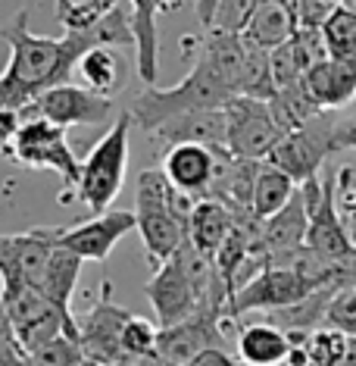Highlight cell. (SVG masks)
Masks as SVG:
<instances>
[{
    "mask_svg": "<svg viewBox=\"0 0 356 366\" xmlns=\"http://www.w3.org/2000/svg\"><path fill=\"white\" fill-rule=\"evenodd\" d=\"M135 229H138V216L131 210H106L91 216L85 222H76L69 229H60V244L76 251L81 260L103 263L113 247L119 244V238H126Z\"/></svg>",
    "mask_w": 356,
    "mask_h": 366,
    "instance_id": "obj_14",
    "label": "cell"
},
{
    "mask_svg": "<svg viewBox=\"0 0 356 366\" xmlns=\"http://www.w3.org/2000/svg\"><path fill=\"white\" fill-rule=\"evenodd\" d=\"M310 210V229H306V247L325 260H356V241L344 226L341 207H337V179H310L300 185Z\"/></svg>",
    "mask_w": 356,
    "mask_h": 366,
    "instance_id": "obj_6",
    "label": "cell"
},
{
    "mask_svg": "<svg viewBox=\"0 0 356 366\" xmlns=\"http://www.w3.org/2000/svg\"><path fill=\"white\" fill-rule=\"evenodd\" d=\"M219 166V147H203V144H172L163 154V172L176 185L181 194L194 197H210L213 179H216Z\"/></svg>",
    "mask_w": 356,
    "mask_h": 366,
    "instance_id": "obj_15",
    "label": "cell"
},
{
    "mask_svg": "<svg viewBox=\"0 0 356 366\" xmlns=\"http://www.w3.org/2000/svg\"><path fill=\"white\" fill-rule=\"evenodd\" d=\"M291 351V335L269 320L244 322L238 329V360L244 366H281Z\"/></svg>",
    "mask_w": 356,
    "mask_h": 366,
    "instance_id": "obj_20",
    "label": "cell"
},
{
    "mask_svg": "<svg viewBox=\"0 0 356 366\" xmlns=\"http://www.w3.org/2000/svg\"><path fill=\"white\" fill-rule=\"evenodd\" d=\"M0 366H31L29 354L19 347V341L13 338V332H6L0 338Z\"/></svg>",
    "mask_w": 356,
    "mask_h": 366,
    "instance_id": "obj_34",
    "label": "cell"
},
{
    "mask_svg": "<svg viewBox=\"0 0 356 366\" xmlns=\"http://www.w3.org/2000/svg\"><path fill=\"white\" fill-rule=\"evenodd\" d=\"M113 116V101L85 85H54L38 101H31L22 110V119H47L54 126H103Z\"/></svg>",
    "mask_w": 356,
    "mask_h": 366,
    "instance_id": "obj_9",
    "label": "cell"
},
{
    "mask_svg": "<svg viewBox=\"0 0 356 366\" xmlns=\"http://www.w3.org/2000/svg\"><path fill=\"white\" fill-rule=\"evenodd\" d=\"M228 113V154L241 160H269L275 144L288 135L269 101L238 94L225 104Z\"/></svg>",
    "mask_w": 356,
    "mask_h": 366,
    "instance_id": "obj_7",
    "label": "cell"
},
{
    "mask_svg": "<svg viewBox=\"0 0 356 366\" xmlns=\"http://www.w3.org/2000/svg\"><path fill=\"white\" fill-rule=\"evenodd\" d=\"M356 151V122H344V129H341V151Z\"/></svg>",
    "mask_w": 356,
    "mask_h": 366,
    "instance_id": "obj_37",
    "label": "cell"
},
{
    "mask_svg": "<svg viewBox=\"0 0 356 366\" xmlns=\"http://www.w3.org/2000/svg\"><path fill=\"white\" fill-rule=\"evenodd\" d=\"M297 29H300V22H297L294 0H260L241 35L247 44L275 51V47L288 44L297 35Z\"/></svg>",
    "mask_w": 356,
    "mask_h": 366,
    "instance_id": "obj_18",
    "label": "cell"
},
{
    "mask_svg": "<svg viewBox=\"0 0 356 366\" xmlns=\"http://www.w3.org/2000/svg\"><path fill=\"white\" fill-rule=\"evenodd\" d=\"M303 85L310 97L316 101L319 110H337L347 107L356 94V66L353 60H341V56H328V60L316 63L303 76Z\"/></svg>",
    "mask_w": 356,
    "mask_h": 366,
    "instance_id": "obj_19",
    "label": "cell"
},
{
    "mask_svg": "<svg viewBox=\"0 0 356 366\" xmlns=\"http://www.w3.org/2000/svg\"><path fill=\"white\" fill-rule=\"evenodd\" d=\"M156 0H131V29H135V51H138V72L144 85L156 81L160 69V38H156Z\"/></svg>",
    "mask_w": 356,
    "mask_h": 366,
    "instance_id": "obj_23",
    "label": "cell"
},
{
    "mask_svg": "<svg viewBox=\"0 0 356 366\" xmlns=\"http://www.w3.org/2000/svg\"><path fill=\"white\" fill-rule=\"evenodd\" d=\"M235 222H238L235 207H228L219 197H200L191 210V219H188V238L203 254L216 257V251L235 232Z\"/></svg>",
    "mask_w": 356,
    "mask_h": 366,
    "instance_id": "obj_21",
    "label": "cell"
},
{
    "mask_svg": "<svg viewBox=\"0 0 356 366\" xmlns=\"http://www.w3.org/2000/svg\"><path fill=\"white\" fill-rule=\"evenodd\" d=\"M306 229H310V210H306V197L297 188V194L288 201L285 210H278L275 216L263 219V235H260V254L263 260H275L297 251L306 244Z\"/></svg>",
    "mask_w": 356,
    "mask_h": 366,
    "instance_id": "obj_17",
    "label": "cell"
},
{
    "mask_svg": "<svg viewBox=\"0 0 356 366\" xmlns=\"http://www.w3.org/2000/svg\"><path fill=\"white\" fill-rule=\"evenodd\" d=\"M353 122H356V119H353Z\"/></svg>",
    "mask_w": 356,
    "mask_h": 366,
    "instance_id": "obj_42",
    "label": "cell"
},
{
    "mask_svg": "<svg viewBox=\"0 0 356 366\" xmlns=\"http://www.w3.org/2000/svg\"><path fill=\"white\" fill-rule=\"evenodd\" d=\"M147 297H151L156 320L160 326H178V322L191 320V316L200 310V307H210L200 297V291L194 288L191 276H188L185 263L178 260V254L172 260H166L160 269H153L151 282H147Z\"/></svg>",
    "mask_w": 356,
    "mask_h": 366,
    "instance_id": "obj_13",
    "label": "cell"
},
{
    "mask_svg": "<svg viewBox=\"0 0 356 366\" xmlns=\"http://www.w3.org/2000/svg\"><path fill=\"white\" fill-rule=\"evenodd\" d=\"M160 4V10H169V0H156Z\"/></svg>",
    "mask_w": 356,
    "mask_h": 366,
    "instance_id": "obj_40",
    "label": "cell"
},
{
    "mask_svg": "<svg viewBox=\"0 0 356 366\" xmlns=\"http://www.w3.org/2000/svg\"><path fill=\"white\" fill-rule=\"evenodd\" d=\"M122 72H126V66L113 47H94L78 60V76L85 81V88L103 97H113L122 88Z\"/></svg>",
    "mask_w": 356,
    "mask_h": 366,
    "instance_id": "obj_26",
    "label": "cell"
},
{
    "mask_svg": "<svg viewBox=\"0 0 356 366\" xmlns=\"http://www.w3.org/2000/svg\"><path fill=\"white\" fill-rule=\"evenodd\" d=\"M113 366H166V363H163V357L156 354V351L153 354H128L126 351Z\"/></svg>",
    "mask_w": 356,
    "mask_h": 366,
    "instance_id": "obj_36",
    "label": "cell"
},
{
    "mask_svg": "<svg viewBox=\"0 0 356 366\" xmlns=\"http://www.w3.org/2000/svg\"><path fill=\"white\" fill-rule=\"evenodd\" d=\"M341 366H356V335H350V341H347V354Z\"/></svg>",
    "mask_w": 356,
    "mask_h": 366,
    "instance_id": "obj_38",
    "label": "cell"
},
{
    "mask_svg": "<svg viewBox=\"0 0 356 366\" xmlns=\"http://www.w3.org/2000/svg\"><path fill=\"white\" fill-rule=\"evenodd\" d=\"M31 366H85V347L76 335H56L54 341L41 345L38 351L29 354Z\"/></svg>",
    "mask_w": 356,
    "mask_h": 366,
    "instance_id": "obj_30",
    "label": "cell"
},
{
    "mask_svg": "<svg viewBox=\"0 0 356 366\" xmlns=\"http://www.w3.org/2000/svg\"><path fill=\"white\" fill-rule=\"evenodd\" d=\"M6 160L26 166V169H54L63 179L66 191H76L81 179V160L69 147L63 126L47 119H26L13 144L4 151Z\"/></svg>",
    "mask_w": 356,
    "mask_h": 366,
    "instance_id": "obj_4",
    "label": "cell"
},
{
    "mask_svg": "<svg viewBox=\"0 0 356 366\" xmlns=\"http://www.w3.org/2000/svg\"><path fill=\"white\" fill-rule=\"evenodd\" d=\"M60 244V229H31L22 235H0V304L41 285L44 269Z\"/></svg>",
    "mask_w": 356,
    "mask_h": 366,
    "instance_id": "obj_3",
    "label": "cell"
},
{
    "mask_svg": "<svg viewBox=\"0 0 356 366\" xmlns=\"http://www.w3.org/2000/svg\"><path fill=\"white\" fill-rule=\"evenodd\" d=\"M10 332V322H6V316H4V310H0V338Z\"/></svg>",
    "mask_w": 356,
    "mask_h": 366,
    "instance_id": "obj_39",
    "label": "cell"
},
{
    "mask_svg": "<svg viewBox=\"0 0 356 366\" xmlns=\"http://www.w3.org/2000/svg\"><path fill=\"white\" fill-rule=\"evenodd\" d=\"M325 326H335V329L347 332V335H356V285L344 288L341 295L331 301Z\"/></svg>",
    "mask_w": 356,
    "mask_h": 366,
    "instance_id": "obj_32",
    "label": "cell"
},
{
    "mask_svg": "<svg viewBox=\"0 0 356 366\" xmlns=\"http://www.w3.org/2000/svg\"><path fill=\"white\" fill-rule=\"evenodd\" d=\"M231 88L213 72L210 63L197 60V66L188 72L178 85L172 88H156L147 85L131 104V119L138 122L147 135H153L160 126H166L169 119H176L181 113H194V110H210V107H225L231 101Z\"/></svg>",
    "mask_w": 356,
    "mask_h": 366,
    "instance_id": "obj_1",
    "label": "cell"
},
{
    "mask_svg": "<svg viewBox=\"0 0 356 366\" xmlns=\"http://www.w3.org/2000/svg\"><path fill=\"white\" fill-rule=\"evenodd\" d=\"M6 322H10L13 338L19 341V347L26 354L38 351L41 345L54 341L56 335H76L78 338V322L72 320V310L54 304L51 297H44L41 291L29 288L26 295L13 297V301L0 304Z\"/></svg>",
    "mask_w": 356,
    "mask_h": 366,
    "instance_id": "obj_8",
    "label": "cell"
},
{
    "mask_svg": "<svg viewBox=\"0 0 356 366\" xmlns=\"http://www.w3.org/2000/svg\"><path fill=\"white\" fill-rule=\"evenodd\" d=\"M85 366H106V363H97V360H85Z\"/></svg>",
    "mask_w": 356,
    "mask_h": 366,
    "instance_id": "obj_41",
    "label": "cell"
},
{
    "mask_svg": "<svg viewBox=\"0 0 356 366\" xmlns=\"http://www.w3.org/2000/svg\"><path fill=\"white\" fill-rule=\"evenodd\" d=\"M131 113L126 110L119 119L110 126V132L97 141L81 160V179H78V201H85L94 213H106L113 201L119 197L126 185V169H128V135H131Z\"/></svg>",
    "mask_w": 356,
    "mask_h": 366,
    "instance_id": "obj_2",
    "label": "cell"
},
{
    "mask_svg": "<svg viewBox=\"0 0 356 366\" xmlns=\"http://www.w3.org/2000/svg\"><path fill=\"white\" fill-rule=\"evenodd\" d=\"M119 6V0H56V19L66 31H88Z\"/></svg>",
    "mask_w": 356,
    "mask_h": 366,
    "instance_id": "obj_27",
    "label": "cell"
},
{
    "mask_svg": "<svg viewBox=\"0 0 356 366\" xmlns=\"http://www.w3.org/2000/svg\"><path fill=\"white\" fill-rule=\"evenodd\" d=\"M131 320V310L119 307L113 301V282H101V297L97 304L85 313V320H78V341L85 347L88 360L113 366L122 354V329Z\"/></svg>",
    "mask_w": 356,
    "mask_h": 366,
    "instance_id": "obj_12",
    "label": "cell"
},
{
    "mask_svg": "<svg viewBox=\"0 0 356 366\" xmlns=\"http://www.w3.org/2000/svg\"><path fill=\"white\" fill-rule=\"evenodd\" d=\"M188 366H238V360L225 351V347H206V351L197 354Z\"/></svg>",
    "mask_w": 356,
    "mask_h": 366,
    "instance_id": "obj_35",
    "label": "cell"
},
{
    "mask_svg": "<svg viewBox=\"0 0 356 366\" xmlns=\"http://www.w3.org/2000/svg\"><path fill=\"white\" fill-rule=\"evenodd\" d=\"M341 129L344 122H335L328 113L312 116L310 122L291 129L278 141L275 151L269 154V163L285 169L297 185L319 179V169L328 160V154L341 151Z\"/></svg>",
    "mask_w": 356,
    "mask_h": 366,
    "instance_id": "obj_5",
    "label": "cell"
},
{
    "mask_svg": "<svg viewBox=\"0 0 356 366\" xmlns=\"http://www.w3.org/2000/svg\"><path fill=\"white\" fill-rule=\"evenodd\" d=\"M347 341L350 335L335 326H319L306 335V354L310 366H341L347 354Z\"/></svg>",
    "mask_w": 356,
    "mask_h": 366,
    "instance_id": "obj_29",
    "label": "cell"
},
{
    "mask_svg": "<svg viewBox=\"0 0 356 366\" xmlns=\"http://www.w3.org/2000/svg\"><path fill=\"white\" fill-rule=\"evenodd\" d=\"M228 316H222L213 307H200L191 320L178 322V326H160L156 338V354L163 357L166 366H188L206 347H222L225 345V326Z\"/></svg>",
    "mask_w": 356,
    "mask_h": 366,
    "instance_id": "obj_11",
    "label": "cell"
},
{
    "mask_svg": "<svg viewBox=\"0 0 356 366\" xmlns=\"http://www.w3.org/2000/svg\"><path fill=\"white\" fill-rule=\"evenodd\" d=\"M297 182L288 176L285 169H278L275 163L263 160L260 166V176H256V188H253V216L256 219H269L278 210H285L288 201L297 194Z\"/></svg>",
    "mask_w": 356,
    "mask_h": 366,
    "instance_id": "obj_25",
    "label": "cell"
},
{
    "mask_svg": "<svg viewBox=\"0 0 356 366\" xmlns=\"http://www.w3.org/2000/svg\"><path fill=\"white\" fill-rule=\"evenodd\" d=\"M310 291H316V285L303 272H297L294 266H266L241 291H235V297L228 304V320L235 322L238 316H247V313L281 310V307L303 301Z\"/></svg>",
    "mask_w": 356,
    "mask_h": 366,
    "instance_id": "obj_10",
    "label": "cell"
},
{
    "mask_svg": "<svg viewBox=\"0 0 356 366\" xmlns=\"http://www.w3.org/2000/svg\"><path fill=\"white\" fill-rule=\"evenodd\" d=\"M81 263H85V260H81L76 251L56 244V251L51 257V263H47L44 279H41L38 291L44 297H51L54 304H60V307H66V310H72V295H76V288H78Z\"/></svg>",
    "mask_w": 356,
    "mask_h": 366,
    "instance_id": "obj_24",
    "label": "cell"
},
{
    "mask_svg": "<svg viewBox=\"0 0 356 366\" xmlns=\"http://www.w3.org/2000/svg\"><path fill=\"white\" fill-rule=\"evenodd\" d=\"M156 338H160V326H153L144 316H135L126 322L122 329V351L128 354H153L156 351Z\"/></svg>",
    "mask_w": 356,
    "mask_h": 366,
    "instance_id": "obj_31",
    "label": "cell"
},
{
    "mask_svg": "<svg viewBox=\"0 0 356 366\" xmlns=\"http://www.w3.org/2000/svg\"><path fill=\"white\" fill-rule=\"evenodd\" d=\"M138 216V232L144 241V254L153 269H160L166 260L178 254V247L188 238V222L178 219L169 210H153V213H135Z\"/></svg>",
    "mask_w": 356,
    "mask_h": 366,
    "instance_id": "obj_22",
    "label": "cell"
},
{
    "mask_svg": "<svg viewBox=\"0 0 356 366\" xmlns=\"http://www.w3.org/2000/svg\"><path fill=\"white\" fill-rule=\"evenodd\" d=\"M156 141L166 147L172 144H203V147H225L228 144V113L225 107H210V110L181 113L169 119L166 126L153 132Z\"/></svg>",
    "mask_w": 356,
    "mask_h": 366,
    "instance_id": "obj_16",
    "label": "cell"
},
{
    "mask_svg": "<svg viewBox=\"0 0 356 366\" xmlns=\"http://www.w3.org/2000/svg\"><path fill=\"white\" fill-rule=\"evenodd\" d=\"M22 110H10V107H0V151H6V147L13 144V138L19 135L22 129Z\"/></svg>",
    "mask_w": 356,
    "mask_h": 366,
    "instance_id": "obj_33",
    "label": "cell"
},
{
    "mask_svg": "<svg viewBox=\"0 0 356 366\" xmlns=\"http://www.w3.org/2000/svg\"><path fill=\"white\" fill-rule=\"evenodd\" d=\"M322 35H325L331 56L350 60L356 54V10L353 6H347V4L337 6V10L325 19V26H322Z\"/></svg>",
    "mask_w": 356,
    "mask_h": 366,
    "instance_id": "obj_28",
    "label": "cell"
}]
</instances>
